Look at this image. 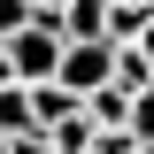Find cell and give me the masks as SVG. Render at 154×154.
Instances as JSON below:
<instances>
[{
    "instance_id": "cell-5",
    "label": "cell",
    "mask_w": 154,
    "mask_h": 154,
    "mask_svg": "<svg viewBox=\"0 0 154 154\" xmlns=\"http://www.w3.org/2000/svg\"><path fill=\"white\" fill-rule=\"evenodd\" d=\"M16 31H31V0H0V46H8Z\"/></svg>"
},
{
    "instance_id": "cell-3",
    "label": "cell",
    "mask_w": 154,
    "mask_h": 154,
    "mask_svg": "<svg viewBox=\"0 0 154 154\" xmlns=\"http://www.w3.org/2000/svg\"><path fill=\"white\" fill-rule=\"evenodd\" d=\"M23 100H31V131H54L62 116H77V100L62 85H23Z\"/></svg>"
},
{
    "instance_id": "cell-7",
    "label": "cell",
    "mask_w": 154,
    "mask_h": 154,
    "mask_svg": "<svg viewBox=\"0 0 154 154\" xmlns=\"http://www.w3.org/2000/svg\"><path fill=\"white\" fill-rule=\"evenodd\" d=\"M0 85H8V54H0Z\"/></svg>"
},
{
    "instance_id": "cell-4",
    "label": "cell",
    "mask_w": 154,
    "mask_h": 154,
    "mask_svg": "<svg viewBox=\"0 0 154 154\" xmlns=\"http://www.w3.org/2000/svg\"><path fill=\"white\" fill-rule=\"evenodd\" d=\"M0 139H31V100H23V85H0Z\"/></svg>"
},
{
    "instance_id": "cell-8",
    "label": "cell",
    "mask_w": 154,
    "mask_h": 154,
    "mask_svg": "<svg viewBox=\"0 0 154 154\" xmlns=\"http://www.w3.org/2000/svg\"><path fill=\"white\" fill-rule=\"evenodd\" d=\"M146 62H154V54H146ZM146 85H154V77H146Z\"/></svg>"
},
{
    "instance_id": "cell-2",
    "label": "cell",
    "mask_w": 154,
    "mask_h": 154,
    "mask_svg": "<svg viewBox=\"0 0 154 154\" xmlns=\"http://www.w3.org/2000/svg\"><path fill=\"white\" fill-rule=\"evenodd\" d=\"M54 85L69 100H85V93H100V85H108V46H62V62H54Z\"/></svg>"
},
{
    "instance_id": "cell-6",
    "label": "cell",
    "mask_w": 154,
    "mask_h": 154,
    "mask_svg": "<svg viewBox=\"0 0 154 154\" xmlns=\"http://www.w3.org/2000/svg\"><path fill=\"white\" fill-rule=\"evenodd\" d=\"M31 8H38V16H62V8H69V0H31Z\"/></svg>"
},
{
    "instance_id": "cell-1",
    "label": "cell",
    "mask_w": 154,
    "mask_h": 154,
    "mask_svg": "<svg viewBox=\"0 0 154 154\" xmlns=\"http://www.w3.org/2000/svg\"><path fill=\"white\" fill-rule=\"evenodd\" d=\"M0 54H8V85H54V62H62V23L31 8V31H16Z\"/></svg>"
}]
</instances>
